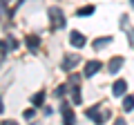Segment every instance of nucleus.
Listing matches in <instances>:
<instances>
[{
    "label": "nucleus",
    "mask_w": 134,
    "mask_h": 125,
    "mask_svg": "<svg viewBox=\"0 0 134 125\" xmlns=\"http://www.w3.org/2000/svg\"><path fill=\"white\" fill-rule=\"evenodd\" d=\"M69 43L74 45V47H85V36L81 34V31H72V34H69Z\"/></svg>",
    "instance_id": "obj_5"
},
{
    "label": "nucleus",
    "mask_w": 134,
    "mask_h": 125,
    "mask_svg": "<svg viewBox=\"0 0 134 125\" xmlns=\"http://www.w3.org/2000/svg\"><path fill=\"white\" fill-rule=\"evenodd\" d=\"M65 89H67L65 85H60V87H56V96H58V98H63V96H65Z\"/></svg>",
    "instance_id": "obj_15"
},
{
    "label": "nucleus",
    "mask_w": 134,
    "mask_h": 125,
    "mask_svg": "<svg viewBox=\"0 0 134 125\" xmlns=\"http://www.w3.org/2000/svg\"><path fill=\"white\" fill-rule=\"evenodd\" d=\"M0 125H18V123H16V121H2Z\"/></svg>",
    "instance_id": "obj_18"
},
{
    "label": "nucleus",
    "mask_w": 134,
    "mask_h": 125,
    "mask_svg": "<svg viewBox=\"0 0 134 125\" xmlns=\"http://www.w3.org/2000/svg\"><path fill=\"white\" fill-rule=\"evenodd\" d=\"M110 43H112V38H110V36L96 38V40H94V49H100V47H105V45H110Z\"/></svg>",
    "instance_id": "obj_10"
},
{
    "label": "nucleus",
    "mask_w": 134,
    "mask_h": 125,
    "mask_svg": "<svg viewBox=\"0 0 134 125\" xmlns=\"http://www.w3.org/2000/svg\"><path fill=\"white\" fill-rule=\"evenodd\" d=\"M49 18H52V27L54 29L65 27V16H63V11L58 9V7H52V9H49Z\"/></svg>",
    "instance_id": "obj_1"
},
{
    "label": "nucleus",
    "mask_w": 134,
    "mask_h": 125,
    "mask_svg": "<svg viewBox=\"0 0 134 125\" xmlns=\"http://www.w3.org/2000/svg\"><path fill=\"white\" fill-rule=\"evenodd\" d=\"M94 14V7L92 5H87V7H81V9L76 11V16H92Z\"/></svg>",
    "instance_id": "obj_13"
},
{
    "label": "nucleus",
    "mask_w": 134,
    "mask_h": 125,
    "mask_svg": "<svg viewBox=\"0 0 134 125\" xmlns=\"http://www.w3.org/2000/svg\"><path fill=\"white\" fill-rule=\"evenodd\" d=\"M134 110V96H125L123 98V112H132Z\"/></svg>",
    "instance_id": "obj_11"
},
{
    "label": "nucleus",
    "mask_w": 134,
    "mask_h": 125,
    "mask_svg": "<svg viewBox=\"0 0 134 125\" xmlns=\"http://www.w3.org/2000/svg\"><path fill=\"white\" fill-rule=\"evenodd\" d=\"M125 89H127V83L121 78V81H116L114 85H112V92H114V96H125Z\"/></svg>",
    "instance_id": "obj_8"
},
{
    "label": "nucleus",
    "mask_w": 134,
    "mask_h": 125,
    "mask_svg": "<svg viewBox=\"0 0 134 125\" xmlns=\"http://www.w3.org/2000/svg\"><path fill=\"white\" fill-rule=\"evenodd\" d=\"M7 47H9V49H16V47H18V40H16V38H9V40H7Z\"/></svg>",
    "instance_id": "obj_16"
},
{
    "label": "nucleus",
    "mask_w": 134,
    "mask_h": 125,
    "mask_svg": "<svg viewBox=\"0 0 134 125\" xmlns=\"http://www.w3.org/2000/svg\"><path fill=\"white\" fill-rule=\"evenodd\" d=\"M114 125H125V121H123V118H116V123H114Z\"/></svg>",
    "instance_id": "obj_19"
},
{
    "label": "nucleus",
    "mask_w": 134,
    "mask_h": 125,
    "mask_svg": "<svg viewBox=\"0 0 134 125\" xmlns=\"http://www.w3.org/2000/svg\"><path fill=\"white\" fill-rule=\"evenodd\" d=\"M34 114H36V110H27V112H25V118H31Z\"/></svg>",
    "instance_id": "obj_17"
},
{
    "label": "nucleus",
    "mask_w": 134,
    "mask_h": 125,
    "mask_svg": "<svg viewBox=\"0 0 134 125\" xmlns=\"http://www.w3.org/2000/svg\"><path fill=\"white\" fill-rule=\"evenodd\" d=\"M132 7H134V0H132Z\"/></svg>",
    "instance_id": "obj_22"
},
{
    "label": "nucleus",
    "mask_w": 134,
    "mask_h": 125,
    "mask_svg": "<svg viewBox=\"0 0 134 125\" xmlns=\"http://www.w3.org/2000/svg\"><path fill=\"white\" fill-rule=\"evenodd\" d=\"M38 45H40V38H38V36H27V47H29V52H36Z\"/></svg>",
    "instance_id": "obj_9"
},
{
    "label": "nucleus",
    "mask_w": 134,
    "mask_h": 125,
    "mask_svg": "<svg viewBox=\"0 0 134 125\" xmlns=\"http://www.w3.org/2000/svg\"><path fill=\"white\" fill-rule=\"evenodd\" d=\"M85 114H87V118H92V121H94L96 125H100V123H103V121H107V118H110V116H112V114H110V110H107L105 114H100V112L96 110V107H90V110H87Z\"/></svg>",
    "instance_id": "obj_2"
},
{
    "label": "nucleus",
    "mask_w": 134,
    "mask_h": 125,
    "mask_svg": "<svg viewBox=\"0 0 134 125\" xmlns=\"http://www.w3.org/2000/svg\"><path fill=\"white\" fill-rule=\"evenodd\" d=\"M72 98H74V103H76V105L81 103V92H78V87H76V85L72 87Z\"/></svg>",
    "instance_id": "obj_14"
},
{
    "label": "nucleus",
    "mask_w": 134,
    "mask_h": 125,
    "mask_svg": "<svg viewBox=\"0 0 134 125\" xmlns=\"http://www.w3.org/2000/svg\"><path fill=\"white\" fill-rule=\"evenodd\" d=\"M100 67H103V62H100V60H90V62L85 65V76H87V78H90V76H94V74L98 72Z\"/></svg>",
    "instance_id": "obj_6"
},
{
    "label": "nucleus",
    "mask_w": 134,
    "mask_h": 125,
    "mask_svg": "<svg viewBox=\"0 0 134 125\" xmlns=\"http://www.w3.org/2000/svg\"><path fill=\"white\" fill-rule=\"evenodd\" d=\"M78 60H81V56H78V54H67L65 60H63V72L74 69V65H78Z\"/></svg>",
    "instance_id": "obj_3"
},
{
    "label": "nucleus",
    "mask_w": 134,
    "mask_h": 125,
    "mask_svg": "<svg viewBox=\"0 0 134 125\" xmlns=\"http://www.w3.org/2000/svg\"><path fill=\"white\" fill-rule=\"evenodd\" d=\"M123 62H125L123 56H114L110 62H107V74H116L121 67H123Z\"/></svg>",
    "instance_id": "obj_4"
},
{
    "label": "nucleus",
    "mask_w": 134,
    "mask_h": 125,
    "mask_svg": "<svg viewBox=\"0 0 134 125\" xmlns=\"http://www.w3.org/2000/svg\"><path fill=\"white\" fill-rule=\"evenodd\" d=\"M43 101H45V92H43V89H40L38 94H34V96H31V103H34L36 107H40V105H43Z\"/></svg>",
    "instance_id": "obj_12"
},
{
    "label": "nucleus",
    "mask_w": 134,
    "mask_h": 125,
    "mask_svg": "<svg viewBox=\"0 0 134 125\" xmlns=\"http://www.w3.org/2000/svg\"><path fill=\"white\" fill-rule=\"evenodd\" d=\"M0 5H2V7H7V5H9V0H0Z\"/></svg>",
    "instance_id": "obj_21"
},
{
    "label": "nucleus",
    "mask_w": 134,
    "mask_h": 125,
    "mask_svg": "<svg viewBox=\"0 0 134 125\" xmlns=\"http://www.w3.org/2000/svg\"><path fill=\"white\" fill-rule=\"evenodd\" d=\"M60 110H63V121H65V125H74V123H76L74 112H72V107H69V105H63Z\"/></svg>",
    "instance_id": "obj_7"
},
{
    "label": "nucleus",
    "mask_w": 134,
    "mask_h": 125,
    "mask_svg": "<svg viewBox=\"0 0 134 125\" xmlns=\"http://www.w3.org/2000/svg\"><path fill=\"white\" fill-rule=\"evenodd\" d=\"M5 112V103H2V98H0V114Z\"/></svg>",
    "instance_id": "obj_20"
}]
</instances>
